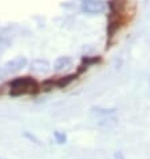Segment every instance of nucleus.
<instances>
[{
    "label": "nucleus",
    "mask_w": 150,
    "mask_h": 159,
    "mask_svg": "<svg viewBox=\"0 0 150 159\" xmlns=\"http://www.w3.org/2000/svg\"><path fill=\"white\" fill-rule=\"evenodd\" d=\"M36 91H38L36 83L30 78L16 79L11 84L12 95H24V94H31V92H36Z\"/></svg>",
    "instance_id": "1"
},
{
    "label": "nucleus",
    "mask_w": 150,
    "mask_h": 159,
    "mask_svg": "<svg viewBox=\"0 0 150 159\" xmlns=\"http://www.w3.org/2000/svg\"><path fill=\"white\" fill-rule=\"evenodd\" d=\"M105 3L101 0H85L82 4V10L87 14H99L105 11Z\"/></svg>",
    "instance_id": "2"
},
{
    "label": "nucleus",
    "mask_w": 150,
    "mask_h": 159,
    "mask_svg": "<svg viewBox=\"0 0 150 159\" xmlns=\"http://www.w3.org/2000/svg\"><path fill=\"white\" fill-rule=\"evenodd\" d=\"M55 136H56V138H58V142H59V143H63L64 140H66V136H64V135H60V134H55Z\"/></svg>",
    "instance_id": "3"
},
{
    "label": "nucleus",
    "mask_w": 150,
    "mask_h": 159,
    "mask_svg": "<svg viewBox=\"0 0 150 159\" xmlns=\"http://www.w3.org/2000/svg\"><path fill=\"white\" fill-rule=\"evenodd\" d=\"M115 159H125L122 157V154L121 152H118V154H115Z\"/></svg>",
    "instance_id": "4"
}]
</instances>
